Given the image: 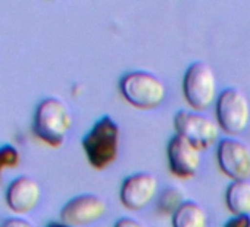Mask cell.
<instances>
[{"label": "cell", "mask_w": 250, "mask_h": 227, "mask_svg": "<svg viewBox=\"0 0 250 227\" xmlns=\"http://www.w3.org/2000/svg\"><path fill=\"white\" fill-rule=\"evenodd\" d=\"M72 126V117L68 106L56 97L43 99L34 112V135L49 146L59 148Z\"/></svg>", "instance_id": "obj_1"}, {"label": "cell", "mask_w": 250, "mask_h": 227, "mask_svg": "<svg viewBox=\"0 0 250 227\" xmlns=\"http://www.w3.org/2000/svg\"><path fill=\"white\" fill-rule=\"evenodd\" d=\"M121 130L116 121L106 115L102 117L83 139V148L90 165L96 170L110 167L119 154Z\"/></svg>", "instance_id": "obj_2"}, {"label": "cell", "mask_w": 250, "mask_h": 227, "mask_svg": "<svg viewBox=\"0 0 250 227\" xmlns=\"http://www.w3.org/2000/svg\"><path fill=\"white\" fill-rule=\"evenodd\" d=\"M119 89L125 100L140 109H153L167 96V87L162 80L146 71L125 74L119 81Z\"/></svg>", "instance_id": "obj_3"}, {"label": "cell", "mask_w": 250, "mask_h": 227, "mask_svg": "<svg viewBox=\"0 0 250 227\" xmlns=\"http://www.w3.org/2000/svg\"><path fill=\"white\" fill-rule=\"evenodd\" d=\"M183 91L193 109H208L216 97V75L210 65L205 62L190 65L184 75Z\"/></svg>", "instance_id": "obj_4"}, {"label": "cell", "mask_w": 250, "mask_h": 227, "mask_svg": "<svg viewBox=\"0 0 250 227\" xmlns=\"http://www.w3.org/2000/svg\"><path fill=\"white\" fill-rule=\"evenodd\" d=\"M216 118L225 133H243L250 120V105L246 94L234 87L224 90L216 100Z\"/></svg>", "instance_id": "obj_5"}, {"label": "cell", "mask_w": 250, "mask_h": 227, "mask_svg": "<svg viewBox=\"0 0 250 227\" xmlns=\"http://www.w3.org/2000/svg\"><path fill=\"white\" fill-rule=\"evenodd\" d=\"M177 135L191 142L200 151L209 148L218 139V126L208 117L197 112L181 109L174 118Z\"/></svg>", "instance_id": "obj_6"}, {"label": "cell", "mask_w": 250, "mask_h": 227, "mask_svg": "<svg viewBox=\"0 0 250 227\" xmlns=\"http://www.w3.org/2000/svg\"><path fill=\"white\" fill-rule=\"evenodd\" d=\"M107 209L106 202L91 193L69 199L61 209V221L69 227H84L100 220Z\"/></svg>", "instance_id": "obj_7"}, {"label": "cell", "mask_w": 250, "mask_h": 227, "mask_svg": "<svg viewBox=\"0 0 250 227\" xmlns=\"http://www.w3.org/2000/svg\"><path fill=\"white\" fill-rule=\"evenodd\" d=\"M218 164L232 182L249 180L250 148L237 139H224L218 145Z\"/></svg>", "instance_id": "obj_8"}, {"label": "cell", "mask_w": 250, "mask_h": 227, "mask_svg": "<svg viewBox=\"0 0 250 227\" xmlns=\"http://www.w3.org/2000/svg\"><path fill=\"white\" fill-rule=\"evenodd\" d=\"M168 162L174 176L180 179H190L200 167L202 154L191 142L175 135L168 143Z\"/></svg>", "instance_id": "obj_9"}, {"label": "cell", "mask_w": 250, "mask_h": 227, "mask_svg": "<svg viewBox=\"0 0 250 227\" xmlns=\"http://www.w3.org/2000/svg\"><path fill=\"white\" fill-rule=\"evenodd\" d=\"M158 193V179L152 173H137L127 177L121 187V201L128 209L147 206Z\"/></svg>", "instance_id": "obj_10"}, {"label": "cell", "mask_w": 250, "mask_h": 227, "mask_svg": "<svg viewBox=\"0 0 250 227\" xmlns=\"http://www.w3.org/2000/svg\"><path fill=\"white\" fill-rule=\"evenodd\" d=\"M5 198L8 206L15 214H28L40 202L42 189L34 179L28 176H20L9 183Z\"/></svg>", "instance_id": "obj_11"}, {"label": "cell", "mask_w": 250, "mask_h": 227, "mask_svg": "<svg viewBox=\"0 0 250 227\" xmlns=\"http://www.w3.org/2000/svg\"><path fill=\"white\" fill-rule=\"evenodd\" d=\"M174 227H208V214L194 201H186L172 215Z\"/></svg>", "instance_id": "obj_12"}, {"label": "cell", "mask_w": 250, "mask_h": 227, "mask_svg": "<svg viewBox=\"0 0 250 227\" xmlns=\"http://www.w3.org/2000/svg\"><path fill=\"white\" fill-rule=\"evenodd\" d=\"M225 201L234 215H250V182H232L227 189Z\"/></svg>", "instance_id": "obj_13"}, {"label": "cell", "mask_w": 250, "mask_h": 227, "mask_svg": "<svg viewBox=\"0 0 250 227\" xmlns=\"http://www.w3.org/2000/svg\"><path fill=\"white\" fill-rule=\"evenodd\" d=\"M184 193L177 187H168L165 189L158 201V209L162 214H172L184 204Z\"/></svg>", "instance_id": "obj_14"}, {"label": "cell", "mask_w": 250, "mask_h": 227, "mask_svg": "<svg viewBox=\"0 0 250 227\" xmlns=\"http://www.w3.org/2000/svg\"><path fill=\"white\" fill-rule=\"evenodd\" d=\"M21 162V155L18 149L12 145L0 146V182L5 168H17Z\"/></svg>", "instance_id": "obj_15"}, {"label": "cell", "mask_w": 250, "mask_h": 227, "mask_svg": "<svg viewBox=\"0 0 250 227\" xmlns=\"http://www.w3.org/2000/svg\"><path fill=\"white\" fill-rule=\"evenodd\" d=\"M224 227H250V215H234Z\"/></svg>", "instance_id": "obj_16"}, {"label": "cell", "mask_w": 250, "mask_h": 227, "mask_svg": "<svg viewBox=\"0 0 250 227\" xmlns=\"http://www.w3.org/2000/svg\"><path fill=\"white\" fill-rule=\"evenodd\" d=\"M3 227H36L34 224H31L30 221L20 218V217H12L3 221Z\"/></svg>", "instance_id": "obj_17"}, {"label": "cell", "mask_w": 250, "mask_h": 227, "mask_svg": "<svg viewBox=\"0 0 250 227\" xmlns=\"http://www.w3.org/2000/svg\"><path fill=\"white\" fill-rule=\"evenodd\" d=\"M115 227H146V226L142 224L140 221L134 220V218L124 217V218H119V220L115 223Z\"/></svg>", "instance_id": "obj_18"}, {"label": "cell", "mask_w": 250, "mask_h": 227, "mask_svg": "<svg viewBox=\"0 0 250 227\" xmlns=\"http://www.w3.org/2000/svg\"><path fill=\"white\" fill-rule=\"evenodd\" d=\"M47 227H69V226H65V224H62V223H50Z\"/></svg>", "instance_id": "obj_19"}, {"label": "cell", "mask_w": 250, "mask_h": 227, "mask_svg": "<svg viewBox=\"0 0 250 227\" xmlns=\"http://www.w3.org/2000/svg\"><path fill=\"white\" fill-rule=\"evenodd\" d=\"M0 227H3V223L2 221H0Z\"/></svg>", "instance_id": "obj_20"}]
</instances>
